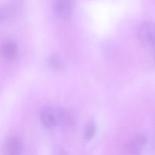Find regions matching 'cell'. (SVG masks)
Instances as JSON below:
<instances>
[{
	"instance_id": "1",
	"label": "cell",
	"mask_w": 155,
	"mask_h": 155,
	"mask_svg": "<svg viewBox=\"0 0 155 155\" xmlns=\"http://www.w3.org/2000/svg\"><path fill=\"white\" fill-rule=\"evenodd\" d=\"M40 120L42 126L46 129L59 127V108L43 107L40 113Z\"/></svg>"
},
{
	"instance_id": "2",
	"label": "cell",
	"mask_w": 155,
	"mask_h": 155,
	"mask_svg": "<svg viewBox=\"0 0 155 155\" xmlns=\"http://www.w3.org/2000/svg\"><path fill=\"white\" fill-rule=\"evenodd\" d=\"M139 41L145 47H155V25L151 23H144L138 32Z\"/></svg>"
},
{
	"instance_id": "3",
	"label": "cell",
	"mask_w": 155,
	"mask_h": 155,
	"mask_svg": "<svg viewBox=\"0 0 155 155\" xmlns=\"http://www.w3.org/2000/svg\"><path fill=\"white\" fill-rule=\"evenodd\" d=\"M74 9L72 0H54L53 11L58 18L61 20L68 19L71 16Z\"/></svg>"
},
{
	"instance_id": "4",
	"label": "cell",
	"mask_w": 155,
	"mask_h": 155,
	"mask_svg": "<svg viewBox=\"0 0 155 155\" xmlns=\"http://www.w3.org/2000/svg\"><path fill=\"white\" fill-rule=\"evenodd\" d=\"M147 138L144 135H138L131 139L126 146V151L130 155H139L146 145Z\"/></svg>"
},
{
	"instance_id": "5",
	"label": "cell",
	"mask_w": 155,
	"mask_h": 155,
	"mask_svg": "<svg viewBox=\"0 0 155 155\" xmlns=\"http://www.w3.org/2000/svg\"><path fill=\"white\" fill-rule=\"evenodd\" d=\"M4 155H21L23 153V143L17 136L8 138L4 144Z\"/></svg>"
},
{
	"instance_id": "6",
	"label": "cell",
	"mask_w": 155,
	"mask_h": 155,
	"mask_svg": "<svg viewBox=\"0 0 155 155\" xmlns=\"http://www.w3.org/2000/svg\"><path fill=\"white\" fill-rule=\"evenodd\" d=\"M21 3L15 1L9 5H0V24L15 16L20 8Z\"/></svg>"
},
{
	"instance_id": "7",
	"label": "cell",
	"mask_w": 155,
	"mask_h": 155,
	"mask_svg": "<svg viewBox=\"0 0 155 155\" xmlns=\"http://www.w3.org/2000/svg\"><path fill=\"white\" fill-rule=\"evenodd\" d=\"M17 51H18V48L16 44L11 41L4 42L0 47V53L2 57L5 60H12L15 58L17 55Z\"/></svg>"
},
{
	"instance_id": "8",
	"label": "cell",
	"mask_w": 155,
	"mask_h": 155,
	"mask_svg": "<svg viewBox=\"0 0 155 155\" xmlns=\"http://www.w3.org/2000/svg\"><path fill=\"white\" fill-rule=\"evenodd\" d=\"M96 130V126L93 121H89L84 130V138L86 140H91L94 137Z\"/></svg>"
},
{
	"instance_id": "9",
	"label": "cell",
	"mask_w": 155,
	"mask_h": 155,
	"mask_svg": "<svg viewBox=\"0 0 155 155\" xmlns=\"http://www.w3.org/2000/svg\"><path fill=\"white\" fill-rule=\"evenodd\" d=\"M48 64L55 71H61L64 68V64L61 59L57 55H51L48 58Z\"/></svg>"
},
{
	"instance_id": "10",
	"label": "cell",
	"mask_w": 155,
	"mask_h": 155,
	"mask_svg": "<svg viewBox=\"0 0 155 155\" xmlns=\"http://www.w3.org/2000/svg\"><path fill=\"white\" fill-rule=\"evenodd\" d=\"M52 155H68L66 151L61 146H55L53 149Z\"/></svg>"
}]
</instances>
